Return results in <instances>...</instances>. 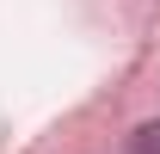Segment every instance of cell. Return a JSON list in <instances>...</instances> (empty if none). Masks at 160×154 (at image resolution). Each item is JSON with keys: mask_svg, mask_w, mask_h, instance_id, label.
Returning a JSON list of instances; mask_svg holds the SVG:
<instances>
[{"mask_svg": "<svg viewBox=\"0 0 160 154\" xmlns=\"http://www.w3.org/2000/svg\"><path fill=\"white\" fill-rule=\"evenodd\" d=\"M142 154H160V123H148V130H142V142H136Z\"/></svg>", "mask_w": 160, "mask_h": 154, "instance_id": "1", "label": "cell"}]
</instances>
